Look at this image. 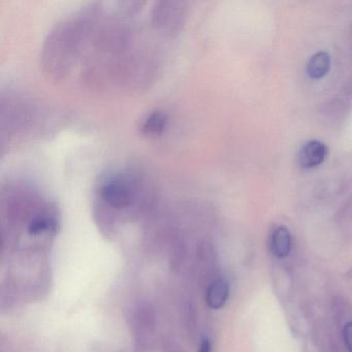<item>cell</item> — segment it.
I'll return each mask as SVG.
<instances>
[{
    "label": "cell",
    "mask_w": 352,
    "mask_h": 352,
    "mask_svg": "<svg viewBox=\"0 0 352 352\" xmlns=\"http://www.w3.org/2000/svg\"><path fill=\"white\" fill-rule=\"evenodd\" d=\"M146 1L90 3L59 20L47 34L45 52L63 79L79 69L96 88L141 89L160 69L157 49L135 16Z\"/></svg>",
    "instance_id": "obj_1"
},
{
    "label": "cell",
    "mask_w": 352,
    "mask_h": 352,
    "mask_svg": "<svg viewBox=\"0 0 352 352\" xmlns=\"http://www.w3.org/2000/svg\"><path fill=\"white\" fill-rule=\"evenodd\" d=\"M151 185L142 173L133 168L112 170L96 184V208L100 215L126 211L151 199Z\"/></svg>",
    "instance_id": "obj_2"
},
{
    "label": "cell",
    "mask_w": 352,
    "mask_h": 352,
    "mask_svg": "<svg viewBox=\"0 0 352 352\" xmlns=\"http://www.w3.org/2000/svg\"><path fill=\"white\" fill-rule=\"evenodd\" d=\"M188 3L181 0H160L149 10L150 22L158 32L172 38L180 32L186 20Z\"/></svg>",
    "instance_id": "obj_3"
},
{
    "label": "cell",
    "mask_w": 352,
    "mask_h": 352,
    "mask_svg": "<svg viewBox=\"0 0 352 352\" xmlns=\"http://www.w3.org/2000/svg\"><path fill=\"white\" fill-rule=\"evenodd\" d=\"M327 155V147L318 140H310L300 147L298 162L304 168H315L322 164Z\"/></svg>",
    "instance_id": "obj_4"
},
{
    "label": "cell",
    "mask_w": 352,
    "mask_h": 352,
    "mask_svg": "<svg viewBox=\"0 0 352 352\" xmlns=\"http://www.w3.org/2000/svg\"><path fill=\"white\" fill-rule=\"evenodd\" d=\"M170 116L164 110H153L142 118L139 131L146 137H160L166 131Z\"/></svg>",
    "instance_id": "obj_5"
},
{
    "label": "cell",
    "mask_w": 352,
    "mask_h": 352,
    "mask_svg": "<svg viewBox=\"0 0 352 352\" xmlns=\"http://www.w3.org/2000/svg\"><path fill=\"white\" fill-rule=\"evenodd\" d=\"M292 234L285 226H278L272 232L270 247L272 253L278 258H285L292 251Z\"/></svg>",
    "instance_id": "obj_6"
},
{
    "label": "cell",
    "mask_w": 352,
    "mask_h": 352,
    "mask_svg": "<svg viewBox=\"0 0 352 352\" xmlns=\"http://www.w3.org/2000/svg\"><path fill=\"white\" fill-rule=\"evenodd\" d=\"M230 294V286L223 279H218L210 284L206 294L208 306L214 310L222 308L226 305Z\"/></svg>",
    "instance_id": "obj_7"
},
{
    "label": "cell",
    "mask_w": 352,
    "mask_h": 352,
    "mask_svg": "<svg viewBox=\"0 0 352 352\" xmlns=\"http://www.w3.org/2000/svg\"><path fill=\"white\" fill-rule=\"evenodd\" d=\"M331 67V56L324 51H319L311 56L307 63V74L313 79L324 77Z\"/></svg>",
    "instance_id": "obj_8"
},
{
    "label": "cell",
    "mask_w": 352,
    "mask_h": 352,
    "mask_svg": "<svg viewBox=\"0 0 352 352\" xmlns=\"http://www.w3.org/2000/svg\"><path fill=\"white\" fill-rule=\"evenodd\" d=\"M343 338L348 352H352V321L345 324L343 329Z\"/></svg>",
    "instance_id": "obj_9"
},
{
    "label": "cell",
    "mask_w": 352,
    "mask_h": 352,
    "mask_svg": "<svg viewBox=\"0 0 352 352\" xmlns=\"http://www.w3.org/2000/svg\"><path fill=\"white\" fill-rule=\"evenodd\" d=\"M211 342H210V340L208 339V338H205V339H203V341H201L199 352H211Z\"/></svg>",
    "instance_id": "obj_10"
}]
</instances>
